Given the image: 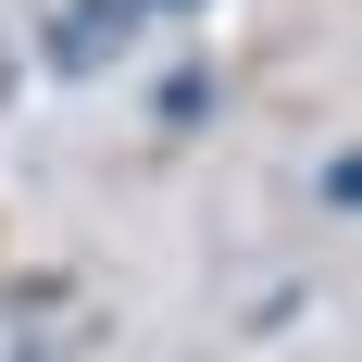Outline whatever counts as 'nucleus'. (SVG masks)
<instances>
[{"instance_id":"nucleus-1","label":"nucleus","mask_w":362,"mask_h":362,"mask_svg":"<svg viewBox=\"0 0 362 362\" xmlns=\"http://www.w3.org/2000/svg\"><path fill=\"white\" fill-rule=\"evenodd\" d=\"M138 13H150V0H63V25H50V63H63V75H100L112 50L138 37Z\"/></svg>"},{"instance_id":"nucleus-2","label":"nucleus","mask_w":362,"mask_h":362,"mask_svg":"<svg viewBox=\"0 0 362 362\" xmlns=\"http://www.w3.org/2000/svg\"><path fill=\"white\" fill-rule=\"evenodd\" d=\"M150 13H200V0H150Z\"/></svg>"}]
</instances>
